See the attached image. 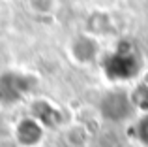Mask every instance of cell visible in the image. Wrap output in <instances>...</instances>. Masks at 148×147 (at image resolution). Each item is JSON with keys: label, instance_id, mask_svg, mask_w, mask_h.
Masks as SVG:
<instances>
[{"label": "cell", "instance_id": "1", "mask_svg": "<svg viewBox=\"0 0 148 147\" xmlns=\"http://www.w3.org/2000/svg\"><path fill=\"white\" fill-rule=\"evenodd\" d=\"M143 60L133 45H118L103 59V72L111 81H127L139 76Z\"/></svg>", "mask_w": 148, "mask_h": 147}, {"label": "cell", "instance_id": "2", "mask_svg": "<svg viewBox=\"0 0 148 147\" xmlns=\"http://www.w3.org/2000/svg\"><path fill=\"white\" fill-rule=\"evenodd\" d=\"M99 113L109 123H126L135 115V104L130 92L126 91H111L105 92L99 100Z\"/></svg>", "mask_w": 148, "mask_h": 147}, {"label": "cell", "instance_id": "3", "mask_svg": "<svg viewBox=\"0 0 148 147\" xmlns=\"http://www.w3.org/2000/svg\"><path fill=\"white\" fill-rule=\"evenodd\" d=\"M30 89H32V79L28 76L8 72L0 76V102H4L6 106H13L28 94Z\"/></svg>", "mask_w": 148, "mask_h": 147}, {"label": "cell", "instance_id": "4", "mask_svg": "<svg viewBox=\"0 0 148 147\" xmlns=\"http://www.w3.org/2000/svg\"><path fill=\"white\" fill-rule=\"evenodd\" d=\"M71 53L77 62H92L98 57V44L88 36H79L71 44Z\"/></svg>", "mask_w": 148, "mask_h": 147}, {"label": "cell", "instance_id": "5", "mask_svg": "<svg viewBox=\"0 0 148 147\" xmlns=\"http://www.w3.org/2000/svg\"><path fill=\"white\" fill-rule=\"evenodd\" d=\"M41 134H43V130H41V125L36 119H25L17 126V140L26 147L36 145L41 140Z\"/></svg>", "mask_w": 148, "mask_h": 147}, {"label": "cell", "instance_id": "6", "mask_svg": "<svg viewBox=\"0 0 148 147\" xmlns=\"http://www.w3.org/2000/svg\"><path fill=\"white\" fill-rule=\"evenodd\" d=\"M34 111V119H36L40 125H47V126H54L62 121V115L56 107L51 102H45V100H40V102L34 104L32 107Z\"/></svg>", "mask_w": 148, "mask_h": 147}, {"label": "cell", "instance_id": "7", "mask_svg": "<svg viewBox=\"0 0 148 147\" xmlns=\"http://www.w3.org/2000/svg\"><path fill=\"white\" fill-rule=\"evenodd\" d=\"M135 132H137V138L145 147H148V113L143 115L137 121V126H135Z\"/></svg>", "mask_w": 148, "mask_h": 147}]
</instances>
